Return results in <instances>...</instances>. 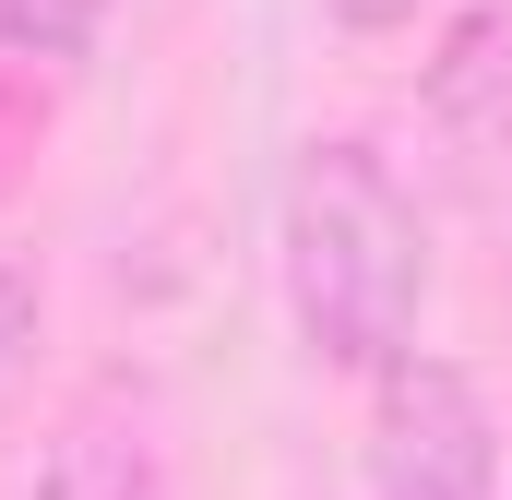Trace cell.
<instances>
[{
    "label": "cell",
    "mask_w": 512,
    "mask_h": 500,
    "mask_svg": "<svg viewBox=\"0 0 512 500\" xmlns=\"http://www.w3.org/2000/svg\"><path fill=\"white\" fill-rule=\"evenodd\" d=\"M24 346H36V286H24V262H0V381Z\"/></svg>",
    "instance_id": "obj_5"
},
{
    "label": "cell",
    "mask_w": 512,
    "mask_h": 500,
    "mask_svg": "<svg viewBox=\"0 0 512 500\" xmlns=\"http://www.w3.org/2000/svg\"><path fill=\"white\" fill-rule=\"evenodd\" d=\"M370 500H501V441L489 405L453 358H393L382 370V453Z\"/></svg>",
    "instance_id": "obj_2"
},
{
    "label": "cell",
    "mask_w": 512,
    "mask_h": 500,
    "mask_svg": "<svg viewBox=\"0 0 512 500\" xmlns=\"http://www.w3.org/2000/svg\"><path fill=\"white\" fill-rule=\"evenodd\" d=\"M24 500H167V441H155V405L131 381H96L84 405H60L48 453Z\"/></svg>",
    "instance_id": "obj_3"
},
{
    "label": "cell",
    "mask_w": 512,
    "mask_h": 500,
    "mask_svg": "<svg viewBox=\"0 0 512 500\" xmlns=\"http://www.w3.org/2000/svg\"><path fill=\"white\" fill-rule=\"evenodd\" d=\"M274 262H286V322H298L310 370L382 381L393 358H417V310H429V227H417V191L393 179L382 143H358V131L298 143Z\"/></svg>",
    "instance_id": "obj_1"
},
{
    "label": "cell",
    "mask_w": 512,
    "mask_h": 500,
    "mask_svg": "<svg viewBox=\"0 0 512 500\" xmlns=\"http://www.w3.org/2000/svg\"><path fill=\"white\" fill-rule=\"evenodd\" d=\"M108 36V0H0V60L24 72H72Z\"/></svg>",
    "instance_id": "obj_4"
},
{
    "label": "cell",
    "mask_w": 512,
    "mask_h": 500,
    "mask_svg": "<svg viewBox=\"0 0 512 500\" xmlns=\"http://www.w3.org/2000/svg\"><path fill=\"white\" fill-rule=\"evenodd\" d=\"M417 12H429V0H334V24H346V36H405Z\"/></svg>",
    "instance_id": "obj_6"
}]
</instances>
